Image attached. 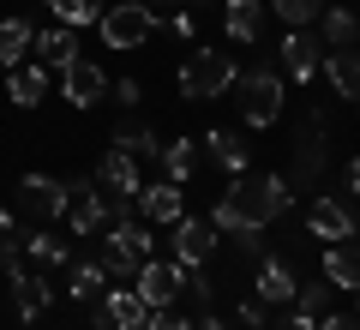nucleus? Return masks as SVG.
<instances>
[{
	"label": "nucleus",
	"instance_id": "nucleus-6",
	"mask_svg": "<svg viewBox=\"0 0 360 330\" xmlns=\"http://www.w3.org/2000/svg\"><path fill=\"white\" fill-rule=\"evenodd\" d=\"M132 288L144 294V306H174L180 300V288H186V265H174V258H144L139 265V277H132Z\"/></svg>",
	"mask_w": 360,
	"mask_h": 330
},
{
	"label": "nucleus",
	"instance_id": "nucleus-41",
	"mask_svg": "<svg viewBox=\"0 0 360 330\" xmlns=\"http://www.w3.org/2000/svg\"><path fill=\"white\" fill-rule=\"evenodd\" d=\"M283 330H319V318H312V312H300V306H295V312L283 318Z\"/></svg>",
	"mask_w": 360,
	"mask_h": 330
},
{
	"label": "nucleus",
	"instance_id": "nucleus-28",
	"mask_svg": "<svg viewBox=\"0 0 360 330\" xmlns=\"http://www.w3.org/2000/svg\"><path fill=\"white\" fill-rule=\"evenodd\" d=\"M115 144H120V151H132L139 163H144V156H162V139H156V132L144 127V120H132V115L115 127Z\"/></svg>",
	"mask_w": 360,
	"mask_h": 330
},
{
	"label": "nucleus",
	"instance_id": "nucleus-24",
	"mask_svg": "<svg viewBox=\"0 0 360 330\" xmlns=\"http://www.w3.org/2000/svg\"><path fill=\"white\" fill-rule=\"evenodd\" d=\"M37 42V30L25 25V18H0V66L13 72V66H25V49Z\"/></svg>",
	"mask_w": 360,
	"mask_h": 330
},
{
	"label": "nucleus",
	"instance_id": "nucleus-25",
	"mask_svg": "<svg viewBox=\"0 0 360 330\" xmlns=\"http://www.w3.org/2000/svg\"><path fill=\"white\" fill-rule=\"evenodd\" d=\"M66 294H72L78 306H84V300H103V294H108V270H103V258H96V265H90V258H84V265H72Z\"/></svg>",
	"mask_w": 360,
	"mask_h": 330
},
{
	"label": "nucleus",
	"instance_id": "nucleus-11",
	"mask_svg": "<svg viewBox=\"0 0 360 330\" xmlns=\"http://www.w3.org/2000/svg\"><path fill=\"white\" fill-rule=\"evenodd\" d=\"M210 253H217V229L198 222V216H180L174 222V265L198 270V265H210Z\"/></svg>",
	"mask_w": 360,
	"mask_h": 330
},
{
	"label": "nucleus",
	"instance_id": "nucleus-2",
	"mask_svg": "<svg viewBox=\"0 0 360 330\" xmlns=\"http://www.w3.org/2000/svg\"><path fill=\"white\" fill-rule=\"evenodd\" d=\"M234 78H240V66L229 49H193L180 61L174 84H180V102H210V96H229Z\"/></svg>",
	"mask_w": 360,
	"mask_h": 330
},
{
	"label": "nucleus",
	"instance_id": "nucleus-33",
	"mask_svg": "<svg viewBox=\"0 0 360 330\" xmlns=\"http://www.w3.org/2000/svg\"><path fill=\"white\" fill-rule=\"evenodd\" d=\"M324 13V0H276V18H283V25H312V18Z\"/></svg>",
	"mask_w": 360,
	"mask_h": 330
},
{
	"label": "nucleus",
	"instance_id": "nucleus-5",
	"mask_svg": "<svg viewBox=\"0 0 360 330\" xmlns=\"http://www.w3.org/2000/svg\"><path fill=\"white\" fill-rule=\"evenodd\" d=\"M150 258V234L139 229V222H108V234H103V270L108 277H139V265Z\"/></svg>",
	"mask_w": 360,
	"mask_h": 330
},
{
	"label": "nucleus",
	"instance_id": "nucleus-14",
	"mask_svg": "<svg viewBox=\"0 0 360 330\" xmlns=\"http://www.w3.org/2000/svg\"><path fill=\"white\" fill-rule=\"evenodd\" d=\"M283 72L288 78H319L324 72V42L319 37H307V30H295V37H283Z\"/></svg>",
	"mask_w": 360,
	"mask_h": 330
},
{
	"label": "nucleus",
	"instance_id": "nucleus-43",
	"mask_svg": "<svg viewBox=\"0 0 360 330\" xmlns=\"http://www.w3.org/2000/svg\"><path fill=\"white\" fill-rule=\"evenodd\" d=\"M198 330H229V324H222L217 312H205V318H198Z\"/></svg>",
	"mask_w": 360,
	"mask_h": 330
},
{
	"label": "nucleus",
	"instance_id": "nucleus-10",
	"mask_svg": "<svg viewBox=\"0 0 360 330\" xmlns=\"http://www.w3.org/2000/svg\"><path fill=\"white\" fill-rule=\"evenodd\" d=\"M60 90H66L72 108H96L108 96V72L96 61H72V66H60Z\"/></svg>",
	"mask_w": 360,
	"mask_h": 330
},
{
	"label": "nucleus",
	"instance_id": "nucleus-12",
	"mask_svg": "<svg viewBox=\"0 0 360 330\" xmlns=\"http://www.w3.org/2000/svg\"><path fill=\"white\" fill-rule=\"evenodd\" d=\"M307 229L319 234V241H354L360 222H354V204H348V198H319L307 210Z\"/></svg>",
	"mask_w": 360,
	"mask_h": 330
},
{
	"label": "nucleus",
	"instance_id": "nucleus-18",
	"mask_svg": "<svg viewBox=\"0 0 360 330\" xmlns=\"http://www.w3.org/2000/svg\"><path fill=\"white\" fill-rule=\"evenodd\" d=\"M222 30H229V42H258V30H264V0H222Z\"/></svg>",
	"mask_w": 360,
	"mask_h": 330
},
{
	"label": "nucleus",
	"instance_id": "nucleus-39",
	"mask_svg": "<svg viewBox=\"0 0 360 330\" xmlns=\"http://www.w3.org/2000/svg\"><path fill=\"white\" fill-rule=\"evenodd\" d=\"M168 30H174V37H193V30H198V13H193V6H180V13L168 18Z\"/></svg>",
	"mask_w": 360,
	"mask_h": 330
},
{
	"label": "nucleus",
	"instance_id": "nucleus-7",
	"mask_svg": "<svg viewBox=\"0 0 360 330\" xmlns=\"http://www.w3.org/2000/svg\"><path fill=\"white\" fill-rule=\"evenodd\" d=\"M144 318H150V306L139 288H108L90 306V330H144Z\"/></svg>",
	"mask_w": 360,
	"mask_h": 330
},
{
	"label": "nucleus",
	"instance_id": "nucleus-16",
	"mask_svg": "<svg viewBox=\"0 0 360 330\" xmlns=\"http://www.w3.org/2000/svg\"><path fill=\"white\" fill-rule=\"evenodd\" d=\"M319 120H312L307 132L295 139V174H288V186H319L324 180V139H319Z\"/></svg>",
	"mask_w": 360,
	"mask_h": 330
},
{
	"label": "nucleus",
	"instance_id": "nucleus-29",
	"mask_svg": "<svg viewBox=\"0 0 360 330\" xmlns=\"http://www.w3.org/2000/svg\"><path fill=\"white\" fill-rule=\"evenodd\" d=\"M354 37H360V18L348 13V6L324 13V42H330V49H354Z\"/></svg>",
	"mask_w": 360,
	"mask_h": 330
},
{
	"label": "nucleus",
	"instance_id": "nucleus-17",
	"mask_svg": "<svg viewBox=\"0 0 360 330\" xmlns=\"http://www.w3.org/2000/svg\"><path fill=\"white\" fill-rule=\"evenodd\" d=\"M295 294H300V282H295V265H288V258H258V300L283 306V300H295Z\"/></svg>",
	"mask_w": 360,
	"mask_h": 330
},
{
	"label": "nucleus",
	"instance_id": "nucleus-27",
	"mask_svg": "<svg viewBox=\"0 0 360 330\" xmlns=\"http://www.w3.org/2000/svg\"><path fill=\"white\" fill-rule=\"evenodd\" d=\"M30 49H37V61H49V66H72V61H78V37H72L66 25H60V30H42Z\"/></svg>",
	"mask_w": 360,
	"mask_h": 330
},
{
	"label": "nucleus",
	"instance_id": "nucleus-23",
	"mask_svg": "<svg viewBox=\"0 0 360 330\" xmlns=\"http://www.w3.org/2000/svg\"><path fill=\"white\" fill-rule=\"evenodd\" d=\"M205 144H210V163H217L222 174H246V163H252V156H246V139H234L229 127H217Z\"/></svg>",
	"mask_w": 360,
	"mask_h": 330
},
{
	"label": "nucleus",
	"instance_id": "nucleus-22",
	"mask_svg": "<svg viewBox=\"0 0 360 330\" xmlns=\"http://www.w3.org/2000/svg\"><path fill=\"white\" fill-rule=\"evenodd\" d=\"M6 96H13L18 108H37V102L49 96V72H42V66H13V72H6Z\"/></svg>",
	"mask_w": 360,
	"mask_h": 330
},
{
	"label": "nucleus",
	"instance_id": "nucleus-42",
	"mask_svg": "<svg viewBox=\"0 0 360 330\" xmlns=\"http://www.w3.org/2000/svg\"><path fill=\"white\" fill-rule=\"evenodd\" d=\"M348 198H360V163H348Z\"/></svg>",
	"mask_w": 360,
	"mask_h": 330
},
{
	"label": "nucleus",
	"instance_id": "nucleus-44",
	"mask_svg": "<svg viewBox=\"0 0 360 330\" xmlns=\"http://www.w3.org/2000/svg\"><path fill=\"white\" fill-rule=\"evenodd\" d=\"M144 6H174V13H180V0H144Z\"/></svg>",
	"mask_w": 360,
	"mask_h": 330
},
{
	"label": "nucleus",
	"instance_id": "nucleus-8",
	"mask_svg": "<svg viewBox=\"0 0 360 330\" xmlns=\"http://www.w3.org/2000/svg\"><path fill=\"white\" fill-rule=\"evenodd\" d=\"M18 204H25L37 222H54V216H66V204H72V186L54 174H25L18 180Z\"/></svg>",
	"mask_w": 360,
	"mask_h": 330
},
{
	"label": "nucleus",
	"instance_id": "nucleus-20",
	"mask_svg": "<svg viewBox=\"0 0 360 330\" xmlns=\"http://www.w3.org/2000/svg\"><path fill=\"white\" fill-rule=\"evenodd\" d=\"M324 282H330V288H354L360 294V253L348 241H336L330 253H324Z\"/></svg>",
	"mask_w": 360,
	"mask_h": 330
},
{
	"label": "nucleus",
	"instance_id": "nucleus-1",
	"mask_svg": "<svg viewBox=\"0 0 360 330\" xmlns=\"http://www.w3.org/2000/svg\"><path fill=\"white\" fill-rule=\"evenodd\" d=\"M288 204H295V186H288L283 174H234L229 192L217 198V210H210V229H264V222H276V216H288Z\"/></svg>",
	"mask_w": 360,
	"mask_h": 330
},
{
	"label": "nucleus",
	"instance_id": "nucleus-35",
	"mask_svg": "<svg viewBox=\"0 0 360 330\" xmlns=\"http://www.w3.org/2000/svg\"><path fill=\"white\" fill-rule=\"evenodd\" d=\"M295 300H300V312H312V318H324V312H330V288H324V277H319V282H307V288H300Z\"/></svg>",
	"mask_w": 360,
	"mask_h": 330
},
{
	"label": "nucleus",
	"instance_id": "nucleus-40",
	"mask_svg": "<svg viewBox=\"0 0 360 330\" xmlns=\"http://www.w3.org/2000/svg\"><path fill=\"white\" fill-rule=\"evenodd\" d=\"M115 96L127 102V108H139V96H144V90H139V78H120V84H115Z\"/></svg>",
	"mask_w": 360,
	"mask_h": 330
},
{
	"label": "nucleus",
	"instance_id": "nucleus-19",
	"mask_svg": "<svg viewBox=\"0 0 360 330\" xmlns=\"http://www.w3.org/2000/svg\"><path fill=\"white\" fill-rule=\"evenodd\" d=\"M139 210L150 216V222H180V216H186V192H180L174 180H156V186L139 192Z\"/></svg>",
	"mask_w": 360,
	"mask_h": 330
},
{
	"label": "nucleus",
	"instance_id": "nucleus-26",
	"mask_svg": "<svg viewBox=\"0 0 360 330\" xmlns=\"http://www.w3.org/2000/svg\"><path fill=\"white\" fill-rule=\"evenodd\" d=\"M193 168H198V144H193V139H174V144H162V180L186 186V180H193Z\"/></svg>",
	"mask_w": 360,
	"mask_h": 330
},
{
	"label": "nucleus",
	"instance_id": "nucleus-4",
	"mask_svg": "<svg viewBox=\"0 0 360 330\" xmlns=\"http://www.w3.org/2000/svg\"><path fill=\"white\" fill-rule=\"evenodd\" d=\"M150 37H156V6H144V0H120V6L103 13V42L108 49H144Z\"/></svg>",
	"mask_w": 360,
	"mask_h": 330
},
{
	"label": "nucleus",
	"instance_id": "nucleus-9",
	"mask_svg": "<svg viewBox=\"0 0 360 330\" xmlns=\"http://www.w3.org/2000/svg\"><path fill=\"white\" fill-rule=\"evenodd\" d=\"M6 282H13V306H18V318H42L49 312V300H54V288L49 282H42V270H30L25 258H13V265H6Z\"/></svg>",
	"mask_w": 360,
	"mask_h": 330
},
{
	"label": "nucleus",
	"instance_id": "nucleus-36",
	"mask_svg": "<svg viewBox=\"0 0 360 330\" xmlns=\"http://www.w3.org/2000/svg\"><path fill=\"white\" fill-rule=\"evenodd\" d=\"M144 330H198V324L186 312H174V306H156V312L144 318Z\"/></svg>",
	"mask_w": 360,
	"mask_h": 330
},
{
	"label": "nucleus",
	"instance_id": "nucleus-37",
	"mask_svg": "<svg viewBox=\"0 0 360 330\" xmlns=\"http://www.w3.org/2000/svg\"><path fill=\"white\" fill-rule=\"evenodd\" d=\"M264 312H270V306L258 300V294H252V300H240V324H252V330H264Z\"/></svg>",
	"mask_w": 360,
	"mask_h": 330
},
{
	"label": "nucleus",
	"instance_id": "nucleus-38",
	"mask_svg": "<svg viewBox=\"0 0 360 330\" xmlns=\"http://www.w3.org/2000/svg\"><path fill=\"white\" fill-rule=\"evenodd\" d=\"M319 330H360V312H324Z\"/></svg>",
	"mask_w": 360,
	"mask_h": 330
},
{
	"label": "nucleus",
	"instance_id": "nucleus-31",
	"mask_svg": "<svg viewBox=\"0 0 360 330\" xmlns=\"http://www.w3.org/2000/svg\"><path fill=\"white\" fill-rule=\"evenodd\" d=\"M25 253L37 258V265H72V246L54 241V234H25Z\"/></svg>",
	"mask_w": 360,
	"mask_h": 330
},
{
	"label": "nucleus",
	"instance_id": "nucleus-30",
	"mask_svg": "<svg viewBox=\"0 0 360 330\" xmlns=\"http://www.w3.org/2000/svg\"><path fill=\"white\" fill-rule=\"evenodd\" d=\"M54 6V18H60L66 30H78V25H103V6L96 0H49Z\"/></svg>",
	"mask_w": 360,
	"mask_h": 330
},
{
	"label": "nucleus",
	"instance_id": "nucleus-3",
	"mask_svg": "<svg viewBox=\"0 0 360 330\" xmlns=\"http://www.w3.org/2000/svg\"><path fill=\"white\" fill-rule=\"evenodd\" d=\"M234 90H240V120L246 127H276L283 120V78H276V66H252V72L234 78Z\"/></svg>",
	"mask_w": 360,
	"mask_h": 330
},
{
	"label": "nucleus",
	"instance_id": "nucleus-34",
	"mask_svg": "<svg viewBox=\"0 0 360 330\" xmlns=\"http://www.w3.org/2000/svg\"><path fill=\"white\" fill-rule=\"evenodd\" d=\"M13 258H25V234H18V229H13V216L0 210V270L13 265Z\"/></svg>",
	"mask_w": 360,
	"mask_h": 330
},
{
	"label": "nucleus",
	"instance_id": "nucleus-13",
	"mask_svg": "<svg viewBox=\"0 0 360 330\" xmlns=\"http://www.w3.org/2000/svg\"><path fill=\"white\" fill-rule=\"evenodd\" d=\"M96 180L108 186V198H139V192H144V180H139V156H132V151H120V144L103 156Z\"/></svg>",
	"mask_w": 360,
	"mask_h": 330
},
{
	"label": "nucleus",
	"instance_id": "nucleus-15",
	"mask_svg": "<svg viewBox=\"0 0 360 330\" xmlns=\"http://www.w3.org/2000/svg\"><path fill=\"white\" fill-rule=\"evenodd\" d=\"M66 222H72V234H96V229H108V198H103V192H90V180H72Z\"/></svg>",
	"mask_w": 360,
	"mask_h": 330
},
{
	"label": "nucleus",
	"instance_id": "nucleus-32",
	"mask_svg": "<svg viewBox=\"0 0 360 330\" xmlns=\"http://www.w3.org/2000/svg\"><path fill=\"white\" fill-rule=\"evenodd\" d=\"M180 294H186V300L198 306V318H205L210 306H217V282L205 277V265H198V270H186V288H180Z\"/></svg>",
	"mask_w": 360,
	"mask_h": 330
},
{
	"label": "nucleus",
	"instance_id": "nucleus-21",
	"mask_svg": "<svg viewBox=\"0 0 360 330\" xmlns=\"http://www.w3.org/2000/svg\"><path fill=\"white\" fill-rule=\"evenodd\" d=\"M324 78H330V90H336V96L360 102V54H354V49H336L330 61H324Z\"/></svg>",
	"mask_w": 360,
	"mask_h": 330
}]
</instances>
